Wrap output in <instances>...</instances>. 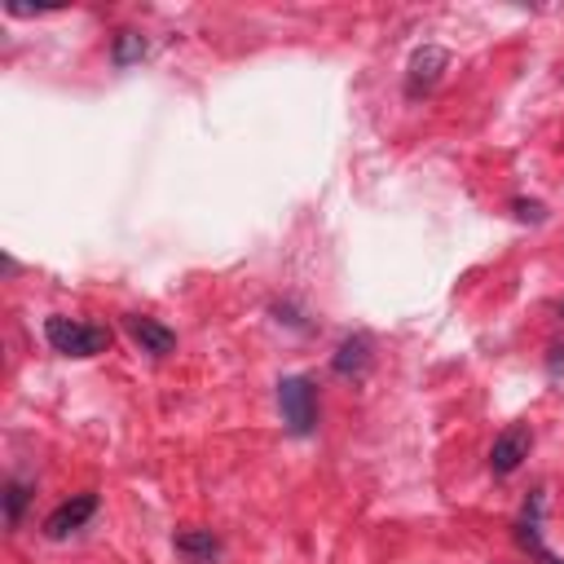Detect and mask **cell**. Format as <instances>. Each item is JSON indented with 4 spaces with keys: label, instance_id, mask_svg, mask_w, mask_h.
Returning a JSON list of instances; mask_svg holds the SVG:
<instances>
[{
    "label": "cell",
    "instance_id": "11",
    "mask_svg": "<svg viewBox=\"0 0 564 564\" xmlns=\"http://www.w3.org/2000/svg\"><path fill=\"white\" fill-rule=\"evenodd\" d=\"M0 503H5V525L19 529L23 525V512L32 503V485L27 481H5V494H0Z\"/></svg>",
    "mask_w": 564,
    "mask_h": 564
},
{
    "label": "cell",
    "instance_id": "14",
    "mask_svg": "<svg viewBox=\"0 0 564 564\" xmlns=\"http://www.w3.org/2000/svg\"><path fill=\"white\" fill-rule=\"evenodd\" d=\"M560 317H564V300H560Z\"/></svg>",
    "mask_w": 564,
    "mask_h": 564
},
{
    "label": "cell",
    "instance_id": "5",
    "mask_svg": "<svg viewBox=\"0 0 564 564\" xmlns=\"http://www.w3.org/2000/svg\"><path fill=\"white\" fill-rule=\"evenodd\" d=\"M375 362V345H371V335L367 331H353L340 340V349L331 353V371L340 375V380H362Z\"/></svg>",
    "mask_w": 564,
    "mask_h": 564
},
{
    "label": "cell",
    "instance_id": "12",
    "mask_svg": "<svg viewBox=\"0 0 564 564\" xmlns=\"http://www.w3.org/2000/svg\"><path fill=\"white\" fill-rule=\"evenodd\" d=\"M512 212H516L520 220H533V225L547 220V207H542V203H529V199H512Z\"/></svg>",
    "mask_w": 564,
    "mask_h": 564
},
{
    "label": "cell",
    "instance_id": "2",
    "mask_svg": "<svg viewBox=\"0 0 564 564\" xmlns=\"http://www.w3.org/2000/svg\"><path fill=\"white\" fill-rule=\"evenodd\" d=\"M278 410L291 436H313L317 432V388L309 375H287L278 380Z\"/></svg>",
    "mask_w": 564,
    "mask_h": 564
},
{
    "label": "cell",
    "instance_id": "3",
    "mask_svg": "<svg viewBox=\"0 0 564 564\" xmlns=\"http://www.w3.org/2000/svg\"><path fill=\"white\" fill-rule=\"evenodd\" d=\"M529 449H533V432H529V423H512V428H503V432L494 436V445H490V472H494V477H512V472L529 459Z\"/></svg>",
    "mask_w": 564,
    "mask_h": 564
},
{
    "label": "cell",
    "instance_id": "4",
    "mask_svg": "<svg viewBox=\"0 0 564 564\" xmlns=\"http://www.w3.org/2000/svg\"><path fill=\"white\" fill-rule=\"evenodd\" d=\"M449 67V53L441 45H423L410 53V67H406V97H423L441 84V71Z\"/></svg>",
    "mask_w": 564,
    "mask_h": 564
},
{
    "label": "cell",
    "instance_id": "13",
    "mask_svg": "<svg viewBox=\"0 0 564 564\" xmlns=\"http://www.w3.org/2000/svg\"><path fill=\"white\" fill-rule=\"evenodd\" d=\"M547 371H551V375H560V371H564V349H551V358H547Z\"/></svg>",
    "mask_w": 564,
    "mask_h": 564
},
{
    "label": "cell",
    "instance_id": "7",
    "mask_svg": "<svg viewBox=\"0 0 564 564\" xmlns=\"http://www.w3.org/2000/svg\"><path fill=\"white\" fill-rule=\"evenodd\" d=\"M124 326H129V335H133V345H137L142 353H151V358H168V353L177 349V331L164 326V322H155V317H146V313H129Z\"/></svg>",
    "mask_w": 564,
    "mask_h": 564
},
{
    "label": "cell",
    "instance_id": "6",
    "mask_svg": "<svg viewBox=\"0 0 564 564\" xmlns=\"http://www.w3.org/2000/svg\"><path fill=\"white\" fill-rule=\"evenodd\" d=\"M97 516V494L88 490V494H75V499H67L62 507H53L49 512V520H45V538H71L75 529H84L88 520Z\"/></svg>",
    "mask_w": 564,
    "mask_h": 564
},
{
    "label": "cell",
    "instance_id": "8",
    "mask_svg": "<svg viewBox=\"0 0 564 564\" xmlns=\"http://www.w3.org/2000/svg\"><path fill=\"white\" fill-rule=\"evenodd\" d=\"M538 516H542V494H533L529 499V507H525V516H520V525H516V542L538 560V564H564L547 542H542V529H538Z\"/></svg>",
    "mask_w": 564,
    "mask_h": 564
},
{
    "label": "cell",
    "instance_id": "10",
    "mask_svg": "<svg viewBox=\"0 0 564 564\" xmlns=\"http://www.w3.org/2000/svg\"><path fill=\"white\" fill-rule=\"evenodd\" d=\"M146 36L142 32H120L116 36V45H110V62H116V67H133V62H142L146 58Z\"/></svg>",
    "mask_w": 564,
    "mask_h": 564
},
{
    "label": "cell",
    "instance_id": "1",
    "mask_svg": "<svg viewBox=\"0 0 564 564\" xmlns=\"http://www.w3.org/2000/svg\"><path fill=\"white\" fill-rule=\"evenodd\" d=\"M45 340L53 345V353L62 358H97L110 349V326L97 322H75V317H45Z\"/></svg>",
    "mask_w": 564,
    "mask_h": 564
},
{
    "label": "cell",
    "instance_id": "9",
    "mask_svg": "<svg viewBox=\"0 0 564 564\" xmlns=\"http://www.w3.org/2000/svg\"><path fill=\"white\" fill-rule=\"evenodd\" d=\"M172 547L190 560V564H216L220 560V538L212 529H181L172 538Z\"/></svg>",
    "mask_w": 564,
    "mask_h": 564
}]
</instances>
